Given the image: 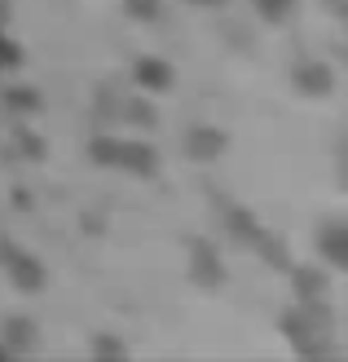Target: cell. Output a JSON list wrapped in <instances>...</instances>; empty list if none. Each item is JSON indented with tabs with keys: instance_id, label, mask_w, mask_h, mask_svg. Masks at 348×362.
Wrapping results in <instances>:
<instances>
[{
	"instance_id": "obj_3",
	"label": "cell",
	"mask_w": 348,
	"mask_h": 362,
	"mask_svg": "<svg viewBox=\"0 0 348 362\" xmlns=\"http://www.w3.org/2000/svg\"><path fill=\"white\" fill-rule=\"evenodd\" d=\"M18 58H23V53H18V45L9 40L5 31H0V71H9V66H18Z\"/></svg>"
},
{
	"instance_id": "obj_2",
	"label": "cell",
	"mask_w": 348,
	"mask_h": 362,
	"mask_svg": "<svg viewBox=\"0 0 348 362\" xmlns=\"http://www.w3.org/2000/svg\"><path fill=\"white\" fill-rule=\"evenodd\" d=\"M137 80H141L145 88H168V84H172V66L145 58V62H137Z\"/></svg>"
},
{
	"instance_id": "obj_1",
	"label": "cell",
	"mask_w": 348,
	"mask_h": 362,
	"mask_svg": "<svg viewBox=\"0 0 348 362\" xmlns=\"http://www.w3.org/2000/svg\"><path fill=\"white\" fill-rule=\"evenodd\" d=\"M5 265H9V274H13L18 283H23V287H40V283H44L40 265H35L31 257H18V252H13V257H5Z\"/></svg>"
},
{
	"instance_id": "obj_4",
	"label": "cell",
	"mask_w": 348,
	"mask_h": 362,
	"mask_svg": "<svg viewBox=\"0 0 348 362\" xmlns=\"http://www.w3.org/2000/svg\"><path fill=\"white\" fill-rule=\"evenodd\" d=\"M296 0H260V9H265V18H282Z\"/></svg>"
},
{
	"instance_id": "obj_5",
	"label": "cell",
	"mask_w": 348,
	"mask_h": 362,
	"mask_svg": "<svg viewBox=\"0 0 348 362\" xmlns=\"http://www.w3.org/2000/svg\"><path fill=\"white\" fill-rule=\"evenodd\" d=\"M194 5H225V0H194Z\"/></svg>"
},
{
	"instance_id": "obj_6",
	"label": "cell",
	"mask_w": 348,
	"mask_h": 362,
	"mask_svg": "<svg viewBox=\"0 0 348 362\" xmlns=\"http://www.w3.org/2000/svg\"><path fill=\"white\" fill-rule=\"evenodd\" d=\"M0 354H5V349H0Z\"/></svg>"
}]
</instances>
